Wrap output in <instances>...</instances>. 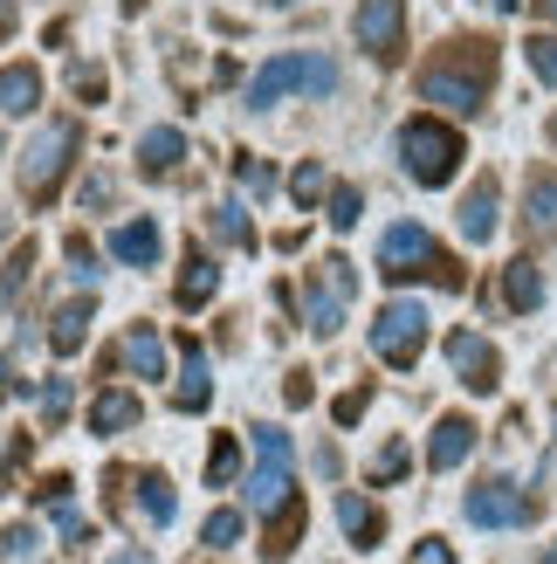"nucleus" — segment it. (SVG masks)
Masks as SVG:
<instances>
[{
  "instance_id": "b1692460",
  "label": "nucleus",
  "mask_w": 557,
  "mask_h": 564,
  "mask_svg": "<svg viewBox=\"0 0 557 564\" xmlns=\"http://www.w3.org/2000/svg\"><path fill=\"white\" fill-rule=\"evenodd\" d=\"M303 317H310L317 337H338L345 330V303L330 296V290H317V282H303Z\"/></svg>"
},
{
  "instance_id": "5701e85b",
  "label": "nucleus",
  "mask_w": 557,
  "mask_h": 564,
  "mask_svg": "<svg viewBox=\"0 0 557 564\" xmlns=\"http://www.w3.org/2000/svg\"><path fill=\"white\" fill-rule=\"evenodd\" d=\"M138 159H145L152 173H173V165L186 159V138H179L173 124H159V131H145V138H138Z\"/></svg>"
},
{
  "instance_id": "bb28decb",
  "label": "nucleus",
  "mask_w": 557,
  "mask_h": 564,
  "mask_svg": "<svg viewBox=\"0 0 557 564\" xmlns=\"http://www.w3.org/2000/svg\"><path fill=\"white\" fill-rule=\"evenodd\" d=\"M207 228H214V241H228V248H248V241H255V228H248V214H241L234 200H220V207L207 214Z\"/></svg>"
},
{
  "instance_id": "49530a36",
  "label": "nucleus",
  "mask_w": 557,
  "mask_h": 564,
  "mask_svg": "<svg viewBox=\"0 0 557 564\" xmlns=\"http://www.w3.org/2000/svg\"><path fill=\"white\" fill-rule=\"evenodd\" d=\"M537 14H550V21H557V0H537Z\"/></svg>"
},
{
  "instance_id": "ea45409f",
  "label": "nucleus",
  "mask_w": 557,
  "mask_h": 564,
  "mask_svg": "<svg viewBox=\"0 0 557 564\" xmlns=\"http://www.w3.org/2000/svg\"><path fill=\"white\" fill-rule=\"evenodd\" d=\"M324 269H330V282H338V296H351V290H358V269H351L345 256H330Z\"/></svg>"
},
{
  "instance_id": "a211bd4d",
  "label": "nucleus",
  "mask_w": 557,
  "mask_h": 564,
  "mask_svg": "<svg viewBox=\"0 0 557 564\" xmlns=\"http://www.w3.org/2000/svg\"><path fill=\"white\" fill-rule=\"evenodd\" d=\"M35 104H42V76L35 69H28V63L0 69V110H8V118H28Z\"/></svg>"
},
{
  "instance_id": "09e8293b",
  "label": "nucleus",
  "mask_w": 557,
  "mask_h": 564,
  "mask_svg": "<svg viewBox=\"0 0 557 564\" xmlns=\"http://www.w3.org/2000/svg\"><path fill=\"white\" fill-rule=\"evenodd\" d=\"M550 145H557V118H550Z\"/></svg>"
},
{
  "instance_id": "7ed1b4c3",
  "label": "nucleus",
  "mask_w": 557,
  "mask_h": 564,
  "mask_svg": "<svg viewBox=\"0 0 557 564\" xmlns=\"http://www.w3.org/2000/svg\"><path fill=\"white\" fill-rule=\"evenodd\" d=\"M290 90L330 97L338 90V63H330V55H275V63H262V76L248 83V110H275Z\"/></svg>"
},
{
  "instance_id": "4be33fe9",
  "label": "nucleus",
  "mask_w": 557,
  "mask_h": 564,
  "mask_svg": "<svg viewBox=\"0 0 557 564\" xmlns=\"http://www.w3.org/2000/svg\"><path fill=\"white\" fill-rule=\"evenodd\" d=\"M503 303H510V310H537V303H544V275H537V262L516 256V262L503 269Z\"/></svg>"
},
{
  "instance_id": "4468645a",
  "label": "nucleus",
  "mask_w": 557,
  "mask_h": 564,
  "mask_svg": "<svg viewBox=\"0 0 557 564\" xmlns=\"http://www.w3.org/2000/svg\"><path fill=\"white\" fill-rule=\"evenodd\" d=\"M455 220H461V235H468V241H489V235H495V180H489V173L468 186V200H461Z\"/></svg>"
},
{
  "instance_id": "f03ea898",
  "label": "nucleus",
  "mask_w": 557,
  "mask_h": 564,
  "mask_svg": "<svg viewBox=\"0 0 557 564\" xmlns=\"http://www.w3.org/2000/svg\"><path fill=\"white\" fill-rule=\"evenodd\" d=\"M379 275L385 282H413V275H434L440 290H461V262L455 256H440L434 248V235L421 228V220H400V228H385V241H379Z\"/></svg>"
},
{
  "instance_id": "1a4fd4ad",
  "label": "nucleus",
  "mask_w": 557,
  "mask_h": 564,
  "mask_svg": "<svg viewBox=\"0 0 557 564\" xmlns=\"http://www.w3.org/2000/svg\"><path fill=\"white\" fill-rule=\"evenodd\" d=\"M531 496H523L516 482H503V475H489V482L468 489V523H482V530H516V523H531Z\"/></svg>"
},
{
  "instance_id": "0eeeda50",
  "label": "nucleus",
  "mask_w": 557,
  "mask_h": 564,
  "mask_svg": "<svg viewBox=\"0 0 557 564\" xmlns=\"http://www.w3.org/2000/svg\"><path fill=\"white\" fill-rule=\"evenodd\" d=\"M76 145H83V131L63 118V124H48L35 145H28V159H21V193H28V207H42L48 193H55V180L69 173V159H76Z\"/></svg>"
},
{
  "instance_id": "79ce46f5",
  "label": "nucleus",
  "mask_w": 557,
  "mask_h": 564,
  "mask_svg": "<svg viewBox=\"0 0 557 564\" xmlns=\"http://www.w3.org/2000/svg\"><path fill=\"white\" fill-rule=\"evenodd\" d=\"M358 413H365V392H345V400H338V406H330V420H338V427H351V420H358Z\"/></svg>"
},
{
  "instance_id": "e433bc0d",
  "label": "nucleus",
  "mask_w": 557,
  "mask_h": 564,
  "mask_svg": "<svg viewBox=\"0 0 557 564\" xmlns=\"http://www.w3.org/2000/svg\"><path fill=\"white\" fill-rule=\"evenodd\" d=\"M234 173H241V186H248V193H269V186H275V173H269L262 159H234Z\"/></svg>"
},
{
  "instance_id": "a878e982",
  "label": "nucleus",
  "mask_w": 557,
  "mask_h": 564,
  "mask_svg": "<svg viewBox=\"0 0 557 564\" xmlns=\"http://www.w3.org/2000/svg\"><path fill=\"white\" fill-rule=\"evenodd\" d=\"M296 530H303V502L275 510V517H269V544H262V557H269V564H283V557L296 551Z\"/></svg>"
},
{
  "instance_id": "c9c22d12",
  "label": "nucleus",
  "mask_w": 557,
  "mask_h": 564,
  "mask_svg": "<svg viewBox=\"0 0 557 564\" xmlns=\"http://www.w3.org/2000/svg\"><path fill=\"white\" fill-rule=\"evenodd\" d=\"M406 462H413V455H406V441H393V447H385V455L372 462V482H400Z\"/></svg>"
},
{
  "instance_id": "7c9ffc66",
  "label": "nucleus",
  "mask_w": 557,
  "mask_h": 564,
  "mask_svg": "<svg viewBox=\"0 0 557 564\" xmlns=\"http://www.w3.org/2000/svg\"><path fill=\"white\" fill-rule=\"evenodd\" d=\"M358 214H365V193L358 186H330V228H358Z\"/></svg>"
},
{
  "instance_id": "a18cd8bd",
  "label": "nucleus",
  "mask_w": 557,
  "mask_h": 564,
  "mask_svg": "<svg viewBox=\"0 0 557 564\" xmlns=\"http://www.w3.org/2000/svg\"><path fill=\"white\" fill-rule=\"evenodd\" d=\"M110 564H152L145 551H118V557H110Z\"/></svg>"
},
{
  "instance_id": "393cba45",
  "label": "nucleus",
  "mask_w": 557,
  "mask_h": 564,
  "mask_svg": "<svg viewBox=\"0 0 557 564\" xmlns=\"http://www.w3.org/2000/svg\"><path fill=\"white\" fill-rule=\"evenodd\" d=\"M28 275H35V241H21L14 256H8V269H0V317L21 303V290H28Z\"/></svg>"
},
{
  "instance_id": "a19ab883",
  "label": "nucleus",
  "mask_w": 557,
  "mask_h": 564,
  "mask_svg": "<svg viewBox=\"0 0 557 564\" xmlns=\"http://www.w3.org/2000/svg\"><path fill=\"white\" fill-rule=\"evenodd\" d=\"M283 400H290V406H310V400H317V386H310V372H296V379L283 386Z\"/></svg>"
},
{
  "instance_id": "c03bdc74",
  "label": "nucleus",
  "mask_w": 557,
  "mask_h": 564,
  "mask_svg": "<svg viewBox=\"0 0 557 564\" xmlns=\"http://www.w3.org/2000/svg\"><path fill=\"white\" fill-rule=\"evenodd\" d=\"M8 392H14V372H8V358H0V406H8Z\"/></svg>"
},
{
  "instance_id": "20e7f679",
  "label": "nucleus",
  "mask_w": 557,
  "mask_h": 564,
  "mask_svg": "<svg viewBox=\"0 0 557 564\" xmlns=\"http://www.w3.org/2000/svg\"><path fill=\"white\" fill-rule=\"evenodd\" d=\"M400 165L413 186H448L455 165H461V131L440 124V118H413L400 131Z\"/></svg>"
},
{
  "instance_id": "412c9836",
  "label": "nucleus",
  "mask_w": 557,
  "mask_h": 564,
  "mask_svg": "<svg viewBox=\"0 0 557 564\" xmlns=\"http://www.w3.org/2000/svg\"><path fill=\"white\" fill-rule=\"evenodd\" d=\"M214 290H220V269H214L207 256H186V269H179V290H173V296H179L186 310H200V303H214Z\"/></svg>"
},
{
  "instance_id": "f704fd0d",
  "label": "nucleus",
  "mask_w": 557,
  "mask_h": 564,
  "mask_svg": "<svg viewBox=\"0 0 557 564\" xmlns=\"http://www.w3.org/2000/svg\"><path fill=\"white\" fill-rule=\"evenodd\" d=\"M63 413H69V379H48L42 386V420H48V427H63Z\"/></svg>"
},
{
  "instance_id": "9b49d317",
  "label": "nucleus",
  "mask_w": 557,
  "mask_h": 564,
  "mask_svg": "<svg viewBox=\"0 0 557 564\" xmlns=\"http://www.w3.org/2000/svg\"><path fill=\"white\" fill-rule=\"evenodd\" d=\"M90 317H97L90 296H83V303H63V310L48 317V351H55V358H76L83 345H90Z\"/></svg>"
},
{
  "instance_id": "f3484780",
  "label": "nucleus",
  "mask_w": 557,
  "mask_h": 564,
  "mask_svg": "<svg viewBox=\"0 0 557 564\" xmlns=\"http://www.w3.org/2000/svg\"><path fill=\"white\" fill-rule=\"evenodd\" d=\"M523 220H531V228H557V173L550 165H537V173L523 180Z\"/></svg>"
},
{
  "instance_id": "f8f14e48",
  "label": "nucleus",
  "mask_w": 557,
  "mask_h": 564,
  "mask_svg": "<svg viewBox=\"0 0 557 564\" xmlns=\"http://www.w3.org/2000/svg\"><path fill=\"white\" fill-rule=\"evenodd\" d=\"M468 447H476V420H468V413H448V420L434 427V441H427V468H461Z\"/></svg>"
},
{
  "instance_id": "37998d69",
  "label": "nucleus",
  "mask_w": 557,
  "mask_h": 564,
  "mask_svg": "<svg viewBox=\"0 0 557 564\" xmlns=\"http://www.w3.org/2000/svg\"><path fill=\"white\" fill-rule=\"evenodd\" d=\"M28 544H35V530H28V523H14L8 538H0V551H28Z\"/></svg>"
},
{
  "instance_id": "f257e3e1",
  "label": "nucleus",
  "mask_w": 557,
  "mask_h": 564,
  "mask_svg": "<svg viewBox=\"0 0 557 564\" xmlns=\"http://www.w3.org/2000/svg\"><path fill=\"white\" fill-rule=\"evenodd\" d=\"M489 83H495V42H448L421 69V97L461 110V118H476L482 97H489Z\"/></svg>"
},
{
  "instance_id": "c85d7f7f",
  "label": "nucleus",
  "mask_w": 557,
  "mask_h": 564,
  "mask_svg": "<svg viewBox=\"0 0 557 564\" xmlns=\"http://www.w3.org/2000/svg\"><path fill=\"white\" fill-rule=\"evenodd\" d=\"M290 193H296V207H317L324 193H330V180H324V165H317V159H303L296 173H290Z\"/></svg>"
},
{
  "instance_id": "aec40b11",
  "label": "nucleus",
  "mask_w": 557,
  "mask_h": 564,
  "mask_svg": "<svg viewBox=\"0 0 557 564\" xmlns=\"http://www.w3.org/2000/svg\"><path fill=\"white\" fill-rule=\"evenodd\" d=\"M173 400L186 406V413H207L214 406V379H207V358L186 345V372H179V386H173Z\"/></svg>"
},
{
  "instance_id": "423d86ee",
  "label": "nucleus",
  "mask_w": 557,
  "mask_h": 564,
  "mask_svg": "<svg viewBox=\"0 0 557 564\" xmlns=\"http://www.w3.org/2000/svg\"><path fill=\"white\" fill-rule=\"evenodd\" d=\"M372 351L393 365V372H413V365H421V351H427V310L406 303V296H393V303L372 317Z\"/></svg>"
},
{
  "instance_id": "cd10ccee",
  "label": "nucleus",
  "mask_w": 557,
  "mask_h": 564,
  "mask_svg": "<svg viewBox=\"0 0 557 564\" xmlns=\"http://www.w3.org/2000/svg\"><path fill=\"white\" fill-rule=\"evenodd\" d=\"M138 489H145V517H152V523H173V482H165L159 468L138 475Z\"/></svg>"
},
{
  "instance_id": "72a5a7b5",
  "label": "nucleus",
  "mask_w": 557,
  "mask_h": 564,
  "mask_svg": "<svg viewBox=\"0 0 557 564\" xmlns=\"http://www.w3.org/2000/svg\"><path fill=\"white\" fill-rule=\"evenodd\" d=\"M55 523H63V538L83 551V544H97V530H90V517H83V510H69V496L63 502H55Z\"/></svg>"
},
{
  "instance_id": "6e6552de",
  "label": "nucleus",
  "mask_w": 557,
  "mask_h": 564,
  "mask_svg": "<svg viewBox=\"0 0 557 564\" xmlns=\"http://www.w3.org/2000/svg\"><path fill=\"white\" fill-rule=\"evenodd\" d=\"M358 48L372 63H400L406 55V0H358V21H351Z\"/></svg>"
},
{
  "instance_id": "ddd939ff",
  "label": "nucleus",
  "mask_w": 557,
  "mask_h": 564,
  "mask_svg": "<svg viewBox=\"0 0 557 564\" xmlns=\"http://www.w3.org/2000/svg\"><path fill=\"white\" fill-rule=\"evenodd\" d=\"M110 256H118V262H131V269H152V262L165 256V241H159V228H152V220H124V228L110 235Z\"/></svg>"
},
{
  "instance_id": "6ab92c4d",
  "label": "nucleus",
  "mask_w": 557,
  "mask_h": 564,
  "mask_svg": "<svg viewBox=\"0 0 557 564\" xmlns=\"http://www.w3.org/2000/svg\"><path fill=\"white\" fill-rule=\"evenodd\" d=\"M138 392H97V406H90V434H124L138 427Z\"/></svg>"
},
{
  "instance_id": "dca6fc26",
  "label": "nucleus",
  "mask_w": 557,
  "mask_h": 564,
  "mask_svg": "<svg viewBox=\"0 0 557 564\" xmlns=\"http://www.w3.org/2000/svg\"><path fill=\"white\" fill-rule=\"evenodd\" d=\"M338 523H345V538H351L358 551H372V544L385 538V517L372 510L365 496H338Z\"/></svg>"
},
{
  "instance_id": "2f4dec72",
  "label": "nucleus",
  "mask_w": 557,
  "mask_h": 564,
  "mask_svg": "<svg viewBox=\"0 0 557 564\" xmlns=\"http://www.w3.org/2000/svg\"><path fill=\"white\" fill-rule=\"evenodd\" d=\"M241 530H248V517H241V510H214V517H207V530H200V538H207L214 551H228V544L241 538Z\"/></svg>"
},
{
  "instance_id": "473e14b6",
  "label": "nucleus",
  "mask_w": 557,
  "mask_h": 564,
  "mask_svg": "<svg viewBox=\"0 0 557 564\" xmlns=\"http://www.w3.org/2000/svg\"><path fill=\"white\" fill-rule=\"evenodd\" d=\"M523 55H531L537 83H557V35H531V42H523Z\"/></svg>"
},
{
  "instance_id": "3c124183",
  "label": "nucleus",
  "mask_w": 557,
  "mask_h": 564,
  "mask_svg": "<svg viewBox=\"0 0 557 564\" xmlns=\"http://www.w3.org/2000/svg\"><path fill=\"white\" fill-rule=\"evenodd\" d=\"M283 8H296V0H283Z\"/></svg>"
},
{
  "instance_id": "4c0bfd02",
  "label": "nucleus",
  "mask_w": 557,
  "mask_h": 564,
  "mask_svg": "<svg viewBox=\"0 0 557 564\" xmlns=\"http://www.w3.org/2000/svg\"><path fill=\"white\" fill-rule=\"evenodd\" d=\"M406 564H455V551L440 544V538H421V544H413V557H406Z\"/></svg>"
},
{
  "instance_id": "c756f323",
  "label": "nucleus",
  "mask_w": 557,
  "mask_h": 564,
  "mask_svg": "<svg viewBox=\"0 0 557 564\" xmlns=\"http://www.w3.org/2000/svg\"><path fill=\"white\" fill-rule=\"evenodd\" d=\"M234 468H241V441H234V434H220V441H214V462H207V482H214V489H228V482H234Z\"/></svg>"
},
{
  "instance_id": "8fccbe9b",
  "label": "nucleus",
  "mask_w": 557,
  "mask_h": 564,
  "mask_svg": "<svg viewBox=\"0 0 557 564\" xmlns=\"http://www.w3.org/2000/svg\"><path fill=\"white\" fill-rule=\"evenodd\" d=\"M544 564H557V544H550V557H544Z\"/></svg>"
},
{
  "instance_id": "de8ad7c7",
  "label": "nucleus",
  "mask_w": 557,
  "mask_h": 564,
  "mask_svg": "<svg viewBox=\"0 0 557 564\" xmlns=\"http://www.w3.org/2000/svg\"><path fill=\"white\" fill-rule=\"evenodd\" d=\"M8 14H14V8H8V0H0V21H8Z\"/></svg>"
},
{
  "instance_id": "39448f33",
  "label": "nucleus",
  "mask_w": 557,
  "mask_h": 564,
  "mask_svg": "<svg viewBox=\"0 0 557 564\" xmlns=\"http://www.w3.org/2000/svg\"><path fill=\"white\" fill-rule=\"evenodd\" d=\"M248 441H255V475H248V510H255V517H275V510H290V434L283 427H255V434H248Z\"/></svg>"
},
{
  "instance_id": "58836bf2",
  "label": "nucleus",
  "mask_w": 557,
  "mask_h": 564,
  "mask_svg": "<svg viewBox=\"0 0 557 564\" xmlns=\"http://www.w3.org/2000/svg\"><path fill=\"white\" fill-rule=\"evenodd\" d=\"M69 90H76L83 104H97V97H103V69H76V76H69Z\"/></svg>"
},
{
  "instance_id": "2eb2a0df",
  "label": "nucleus",
  "mask_w": 557,
  "mask_h": 564,
  "mask_svg": "<svg viewBox=\"0 0 557 564\" xmlns=\"http://www.w3.org/2000/svg\"><path fill=\"white\" fill-rule=\"evenodd\" d=\"M124 365L138 379H165V337L152 330V324H131V337H124Z\"/></svg>"
},
{
  "instance_id": "9d476101",
  "label": "nucleus",
  "mask_w": 557,
  "mask_h": 564,
  "mask_svg": "<svg viewBox=\"0 0 557 564\" xmlns=\"http://www.w3.org/2000/svg\"><path fill=\"white\" fill-rule=\"evenodd\" d=\"M448 365L461 372L468 392H495V386H503V358H495V345L482 330H455L448 337Z\"/></svg>"
}]
</instances>
